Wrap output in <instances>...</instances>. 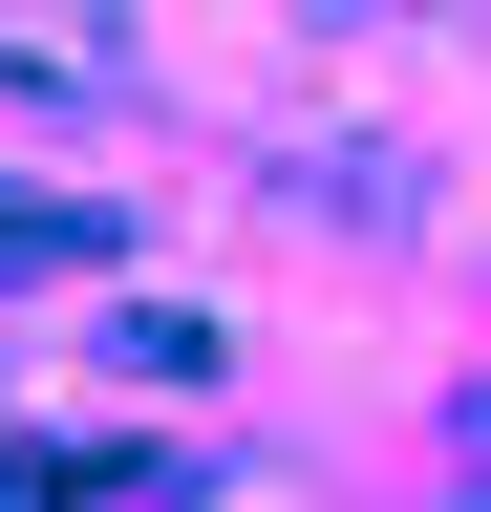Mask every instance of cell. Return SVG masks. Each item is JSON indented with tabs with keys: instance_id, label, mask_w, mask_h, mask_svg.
Segmentation results:
<instances>
[{
	"instance_id": "cell-1",
	"label": "cell",
	"mask_w": 491,
	"mask_h": 512,
	"mask_svg": "<svg viewBox=\"0 0 491 512\" xmlns=\"http://www.w3.org/2000/svg\"><path fill=\"white\" fill-rule=\"evenodd\" d=\"M257 171H278V192H342L363 235L427 214V150H406V128H363V107H278V128H257Z\"/></svg>"
}]
</instances>
